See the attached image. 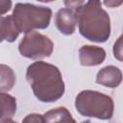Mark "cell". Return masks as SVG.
Wrapping results in <instances>:
<instances>
[{
	"instance_id": "1",
	"label": "cell",
	"mask_w": 123,
	"mask_h": 123,
	"mask_svg": "<svg viewBox=\"0 0 123 123\" xmlns=\"http://www.w3.org/2000/svg\"><path fill=\"white\" fill-rule=\"evenodd\" d=\"M26 79L35 96L41 102H56L64 93V83L60 69L45 62L30 64L26 71Z\"/></svg>"
},
{
	"instance_id": "2",
	"label": "cell",
	"mask_w": 123,
	"mask_h": 123,
	"mask_svg": "<svg viewBox=\"0 0 123 123\" xmlns=\"http://www.w3.org/2000/svg\"><path fill=\"white\" fill-rule=\"evenodd\" d=\"M79 32L86 39L105 42L111 35V20L108 12L102 9L100 0H88L75 9Z\"/></svg>"
},
{
	"instance_id": "3",
	"label": "cell",
	"mask_w": 123,
	"mask_h": 123,
	"mask_svg": "<svg viewBox=\"0 0 123 123\" xmlns=\"http://www.w3.org/2000/svg\"><path fill=\"white\" fill-rule=\"evenodd\" d=\"M75 108L83 116L107 120L112 117L114 106L112 99L106 94L95 90H83L75 99Z\"/></svg>"
},
{
	"instance_id": "4",
	"label": "cell",
	"mask_w": 123,
	"mask_h": 123,
	"mask_svg": "<svg viewBox=\"0 0 123 123\" xmlns=\"http://www.w3.org/2000/svg\"><path fill=\"white\" fill-rule=\"evenodd\" d=\"M12 15L20 32L27 34L36 29L47 28L52 17V11L47 7L17 3L13 9Z\"/></svg>"
},
{
	"instance_id": "5",
	"label": "cell",
	"mask_w": 123,
	"mask_h": 123,
	"mask_svg": "<svg viewBox=\"0 0 123 123\" xmlns=\"http://www.w3.org/2000/svg\"><path fill=\"white\" fill-rule=\"evenodd\" d=\"M53 49L54 44L52 40L48 37L35 31L27 33L18 45L20 54L32 60L50 57Z\"/></svg>"
},
{
	"instance_id": "6",
	"label": "cell",
	"mask_w": 123,
	"mask_h": 123,
	"mask_svg": "<svg viewBox=\"0 0 123 123\" xmlns=\"http://www.w3.org/2000/svg\"><path fill=\"white\" fill-rule=\"evenodd\" d=\"M77 17L75 12H73L69 8H62L59 10L55 15V24L58 30L65 35H72L76 30L77 25Z\"/></svg>"
},
{
	"instance_id": "7",
	"label": "cell",
	"mask_w": 123,
	"mask_h": 123,
	"mask_svg": "<svg viewBox=\"0 0 123 123\" xmlns=\"http://www.w3.org/2000/svg\"><path fill=\"white\" fill-rule=\"evenodd\" d=\"M106 59L103 48L94 45H84L79 49V61L84 66H95L101 64Z\"/></svg>"
},
{
	"instance_id": "8",
	"label": "cell",
	"mask_w": 123,
	"mask_h": 123,
	"mask_svg": "<svg viewBox=\"0 0 123 123\" xmlns=\"http://www.w3.org/2000/svg\"><path fill=\"white\" fill-rule=\"evenodd\" d=\"M123 80V75L120 69L113 65H108L102 68L96 76V83L107 87H116Z\"/></svg>"
},
{
	"instance_id": "9",
	"label": "cell",
	"mask_w": 123,
	"mask_h": 123,
	"mask_svg": "<svg viewBox=\"0 0 123 123\" xmlns=\"http://www.w3.org/2000/svg\"><path fill=\"white\" fill-rule=\"evenodd\" d=\"M0 33H1V40L12 42L16 39V37L21 33L18 29V26L13 18V15L1 16L0 19Z\"/></svg>"
},
{
	"instance_id": "10",
	"label": "cell",
	"mask_w": 123,
	"mask_h": 123,
	"mask_svg": "<svg viewBox=\"0 0 123 123\" xmlns=\"http://www.w3.org/2000/svg\"><path fill=\"white\" fill-rule=\"evenodd\" d=\"M0 107H1V113H0V121L2 123L12 122V117L16 111V100L12 95L1 92L0 93Z\"/></svg>"
},
{
	"instance_id": "11",
	"label": "cell",
	"mask_w": 123,
	"mask_h": 123,
	"mask_svg": "<svg viewBox=\"0 0 123 123\" xmlns=\"http://www.w3.org/2000/svg\"><path fill=\"white\" fill-rule=\"evenodd\" d=\"M44 122H75L70 112L64 107L50 110L43 114Z\"/></svg>"
},
{
	"instance_id": "12",
	"label": "cell",
	"mask_w": 123,
	"mask_h": 123,
	"mask_svg": "<svg viewBox=\"0 0 123 123\" xmlns=\"http://www.w3.org/2000/svg\"><path fill=\"white\" fill-rule=\"evenodd\" d=\"M0 74H1V77H0L1 92L11 90L15 84V74L13 70L10 66L2 63L0 65Z\"/></svg>"
},
{
	"instance_id": "13",
	"label": "cell",
	"mask_w": 123,
	"mask_h": 123,
	"mask_svg": "<svg viewBox=\"0 0 123 123\" xmlns=\"http://www.w3.org/2000/svg\"><path fill=\"white\" fill-rule=\"evenodd\" d=\"M112 52H113L114 58L117 61L123 62V34L114 42L113 48H112Z\"/></svg>"
},
{
	"instance_id": "14",
	"label": "cell",
	"mask_w": 123,
	"mask_h": 123,
	"mask_svg": "<svg viewBox=\"0 0 123 123\" xmlns=\"http://www.w3.org/2000/svg\"><path fill=\"white\" fill-rule=\"evenodd\" d=\"M23 122H44V118L43 115L40 114H37V113H33V114H29L28 116H26L23 119Z\"/></svg>"
},
{
	"instance_id": "15",
	"label": "cell",
	"mask_w": 123,
	"mask_h": 123,
	"mask_svg": "<svg viewBox=\"0 0 123 123\" xmlns=\"http://www.w3.org/2000/svg\"><path fill=\"white\" fill-rule=\"evenodd\" d=\"M0 5H1V15H3L11 10L12 1L11 0H0Z\"/></svg>"
},
{
	"instance_id": "16",
	"label": "cell",
	"mask_w": 123,
	"mask_h": 123,
	"mask_svg": "<svg viewBox=\"0 0 123 123\" xmlns=\"http://www.w3.org/2000/svg\"><path fill=\"white\" fill-rule=\"evenodd\" d=\"M85 0H64V5L69 9H76L83 5Z\"/></svg>"
},
{
	"instance_id": "17",
	"label": "cell",
	"mask_w": 123,
	"mask_h": 123,
	"mask_svg": "<svg viewBox=\"0 0 123 123\" xmlns=\"http://www.w3.org/2000/svg\"><path fill=\"white\" fill-rule=\"evenodd\" d=\"M123 4V0H104V5L108 8H116Z\"/></svg>"
},
{
	"instance_id": "18",
	"label": "cell",
	"mask_w": 123,
	"mask_h": 123,
	"mask_svg": "<svg viewBox=\"0 0 123 123\" xmlns=\"http://www.w3.org/2000/svg\"><path fill=\"white\" fill-rule=\"evenodd\" d=\"M38 2H43V3H49V2H53V1H56V0H37Z\"/></svg>"
}]
</instances>
